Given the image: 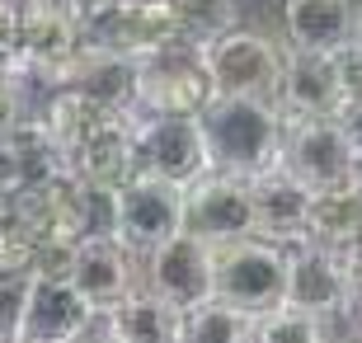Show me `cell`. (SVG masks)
I'll return each mask as SVG.
<instances>
[{"instance_id":"cell-1","label":"cell","mask_w":362,"mask_h":343,"mask_svg":"<svg viewBox=\"0 0 362 343\" xmlns=\"http://www.w3.org/2000/svg\"><path fill=\"white\" fill-rule=\"evenodd\" d=\"M202 118V136H207V156L212 170H230L255 179L269 165L282 160V141H287V118H282L278 99H250V94H212Z\"/></svg>"},{"instance_id":"cell-2","label":"cell","mask_w":362,"mask_h":343,"mask_svg":"<svg viewBox=\"0 0 362 343\" xmlns=\"http://www.w3.org/2000/svg\"><path fill=\"white\" fill-rule=\"evenodd\" d=\"M184 226H188V184H175L156 170H136L108 198V231L136 259H146L156 245L179 236Z\"/></svg>"},{"instance_id":"cell-3","label":"cell","mask_w":362,"mask_h":343,"mask_svg":"<svg viewBox=\"0 0 362 343\" xmlns=\"http://www.w3.org/2000/svg\"><path fill=\"white\" fill-rule=\"evenodd\" d=\"M202 66L212 76V94H250V99H278V80L287 47L259 33V28H226L212 42H202Z\"/></svg>"},{"instance_id":"cell-4","label":"cell","mask_w":362,"mask_h":343,"mask_svg":"<svg viewBox=\"0 0 362 343\" xmlns=\"http://www.w3.org/2000/svg\"><path fill=\"white\" fill-rule=\"evenodd\" d=\"M216 296L255 315L282 306L287 301V245L264 236L216 245Z\"/></svg>"},{"instance_id":"cell-5","label":"cell","mask_w":362,"mask_h":343,"mask_svg":"<svg viewBox=\"0 0 362 343\" xmlns=\"http://www.w3.org/2000/svg\"><path fill=\"white\" fill-rule=\"evenodd\" d=\"M85 47V28L66 0H24V42H19V76L62 90L76 52Z\"/></svg>"},{"instance_id":"cell-6","label":"cell","mask_w":362,"mask_h":343,"mask_svg":"<svg viewBox=\"0 0 362 343\" xmlns=\"http://www.w3.org/2000/svg\"><path fill=\"white\" fill-rule=\"evenodd\" d=\"M282 165L306 188H334L358 179V151L344 127V118H287V141H282Z\"/></svg>"},{"instance_id":"cell-7","label":"cell","mask_w":362,"mask_h":343,"mask_svg":"<svg viewBox=\"0 0 362 343\" xmlns=\"http://www.w3.org/2000/svg\"><path fill=\"white\" fill-rule=\"evenodd\" d=\"M146 287L179 310L216 296V245L184 226L146 254Z\"/></svg>"},{"instance_id":"cell-8","label":"cell","mask_w":362,"mask_h":343,"mask_svg":"<svg viewBox=\"0 0 362 343\" xmlns=\"http://www.w3.org/2000/svg\"><path fill=\"white\" fill-rule=\"evenodd\" d=\"M94 325H99V306L71 282V273L38 268L24 320H19V343H66L90 334Z\"/></svg>"},{"instance_id":"cell-9","label":"cell","mask_w":362,"mask_h":343,"mask_svg":"<svg viewBox=\"0 0 362 343\" xmlns=\"http://www.w3.org/2000/svg\"><path fill=\"white\" fill-rule=\"evenodd\" d=\"M136 151L141 170H156L175 184H193L212 170L198 113H136Z\"/></svg>"},{"instance_id":"cell-10","label":"cell","mask_w":362,"mask_h":343,"mask_svg":"<svg viewBox=\"0 0 362 343\" xmlns=\"http://www.w3.org/2000/svg\"><path fill=\"white\" fill-rule=\"evenodd\" d=\"M188 231H198L212 245H230V240L255 236V188L245 174L230 170H207L188 184Z\"/></svg>"},{"instance_id":"cell-11","label":"cell","mask_w":362,"mask_h":343,"mask_svg":"<svg viewBox=\"0 0 362 343\" xmlns=\"http://www.w3.org/2000/svg\"><path fill=\"white\" fill-rule=\"evenodd\" d=\"M85 38L108 42V47L132 52V57H156V52H170V47L188 42L175 0H113L94 19V28Z\"/></svg>"},{"instance_id":"cell-12","label":"cell","mask_w":362,"mask_h":343,"mask_svg":"<svg viewBox=\"0 0 362 343\" xmlns=\"http://www.w3.org/2000/svg\"><path fill=\"white\" fill-rule=\"evenodd\" d=\"M212 99V76L193 42L141 57V104L136 113H202Z\"/></svg>"},{"instance_id":"cell-13","label":"cell","mask_w":362,"mask_h":343,"mask_svg":"<svg viewBox=\"0 0 362 343\" xmlns=\"http://www.w3.org/2000/svg\"><path fill=\"white\" fill-rule=\"evenodd\" d=\"M278 108L282 118H344V80H339L334 52H310V47H287L278 80Z\"/></svg>"},{"instance_id":"cell-14","label":"cell","mask_w":362,"mask_h":343,"mask_svg":"<svg viewBox=\"0 0 362 343\" xmlns=\"http://www.w3.org/2000/svg\"><path fill=\"white\" fill-rule=\"evenodd\" d=\"M287 301L315 315H339L349 301V250H329L315 240L287 245Z\"/></svg>"},{"instance_id":"cell-15","label":"cell","mask_w":362,"mask_h":343,"mask_svg":"<svg viewBox=\"0 0 362 343\" xmlns=\"http://www.w3.org/2000/svg\"><path fill=\"white\" fill-rule=\"evenodd\" d=\"M132 264H136V254L104 226V231H90V236H81L76 245H71L66 273H71V282L104 310V306H113L118 296H127V291L136 287V268Z\"/></svg>"},{"instance_id":"cell-16","label":"cell","mask_w":362,"mask_h":343,"mask_svg":"<svg viewBox=\"0 0 362 343\" xmlns=\"http://www.w3.org/2000/svg\"><path fill=\"white\" fill-rule=\"evenodd\" d=\"M62 85L90 94V99H99V104H108V108L136 113V104H141V57L85 38V47L76 52V62H71Z\"/></svg>"},{"instance_id":"cell-17","label":"cell","mask_w":362,"mask_h":343,"mask_svg":"<svg viewBox=\"0 0 362 343\" xmlns=\"http://www.w3.org/2000/svg\"><path fill=\"white\" fill-rule=\"evenodd\" d=\"M250 188H255V221H259L255 236L278 240V245H301L306 240V216H310V193L315 188H306L282 160L269 165L264 174H255Z\"/></svg>"},{"instance_id":"cell-18","label":"cell","mask_w":362,"mask_h":343,"mask_svg":"<svg viewBox=\"0 0 362 343\" xmlns=\"http://www.w3.org/2000/svg\"><path fill=\"white\" fill-rule=\"evenodd\" d=\"M94 330L118 343H179L184 339V310L156 296L151 287H132L127 296L99 310Z\"/></svg>"},{"instance_id":"cell-19","label":"cell","mask_w":362,"mask_h":343,"mask_svg":"<svg viewBox=\"0 0 362 343\" xmlns=\"http://www.w3.org/2000/svg\"><path fill=\"white\" fill-rule=\"evenodd\" d=\"M358 33V14L349 0H282V38L287 47L334 52Z\"/></svg>"},{"instance_id":"cell-20","label":"cell","mask_w":362,"mask_h":343,"mask_svg":"<svg viewBox=\"0 0 362 343\" xmlns=\"http://www.w3.org/2000/svg\"><path fill=\"white\" fill-rule=\"evenodd\" d=\"M306 240L329 245V250H358L362 245V174L349 184L310 193Z\"/></svg>"},{"instance_id":"cell-21","label":"cell","mask_w":362,"mask_h":343,"mask_svg":"<svg viewBox=\"0 0 362 343\" xmlns=\"http://www.w3.org/2000/svg\"><path fill=\"white\" fill-rule=\"evenodd\" d=\"M5 146H10L19 188H42V184H52V179H62V174L71 170L66 146L52 136V127L42 122V113H28V118L5 136Z\"/></svg>"},{"instance_id":"cell-22","label":"cell","mask_w":362,"mask_h":343,"mask_svg":"<svg viewBox=\"0 0 362 343\" xmlns=\"http://www.w3.org/2000/svg\"><path fill=\"white\" fill-rule=\"evenodd\" d=\"M255 325H259L255 310L230 306L221 296H207V301L184 310V343H240V339H255Z\"/></svg>"},{"instance_id":"cell-23","label":"cell","mask_w":362,"mask_h":343,"mask_svg":"<svg viewBox=\"0 0 362 343\" xmlns=\"http://www.w3.org/2000/svg\"><path fill=\"white\" fill-rule=\"evenodd\" d=\"M329 334H349V320L315 315V310L292 306V301L264 310L255 325V339H264V343H315V339H329Z\"/></svg>"},{"instance_id":"cell-24","label":"cell","mask_w":362,"mask_h":343,"mask_svg":"<svg viewBox=\"0 0 362 343\" xmlns=\"http://www.w3.org/2000/svg\"><path fill=\"white\" fill-rule=\"evenodd\" d=\"M33 277H38V259L0 254V339H19V320H24Z\"/></svg>"},{"instance_id":"cell-25","label":"cell","mask_w":362,"mask_h":343,"mask_svg":"<svg viewBox=\"0 0 362 343\" xmlns=\"http://www.w3.org/2000/svg\"><path fill=\"white\" fill-rule=\"evenodd\" d=\"M179 19H184V38L193 47L212 42L216 33L235 28V14H240V0H175Z\"/></svg>"},{"instance_id":"cell-26","label":"cell","mask_w":362,"mask_h":343,"mask_svg":"<svg viewBox=\"0 0 362 343\" xmlns=\"http://www.w3.org/2000/svg\"><path fill=\"white\" fill-rule=\"evenodd\" d=\"M19 42H24V0H0V66L19 71Z\"/></svg>"},{"instance_id":"cell-27","label":"cell","mask_w":362,"mask_h":343,"mask_svg":"<svg viewBox=\"0 0 362 343\" xmlns=\"http://www.w3.org/2000/svg\"><path fill=\"white\" fill-rule=\"evenodd\" d=\"M334 62H339V80H344V99H349V108H358L362 104V28L344 47H334Z\"/></svg>"},{"instance_id":"cell-28","label":"cell","mask_w":362,"mask_h":343,"mask_svg":"<svg viewBox=\"0 0 362 343\" xmlns=\"http://www.w3.org/2000/svg\"><path fill=\"white\" fill-rule=\"evenodd\" d=\"M19 71H0V136H10L19 122L28 118V104H24V85H19Z\"/></svg>"},{"instance_id":"cell-29","label":"cell","mask_w":362,"mask_h":343,"mask_svg":"<svg viewBox=\"0 0 362 343\" xmlns=\"http://www.w3.org/2000/svg\"><path fill=\"white\" fill-rule=\"evenodd\" d=\"M344 320H349V334L362 330V245L349 250V301H344Z\"/></svg>"},{"instance_id":"cell-30","label":"cell","mask_w":362,"mask_h":343,"mask_svg":"<svg viewBox=\"0 0 362 343\" xmlns=\"http://www.w3.org/2000/svg\"><path fill=\"white\" fill-rule=\"evenodd\" d=\"M344 127H349V136H353V151H358V170H362V104L344 113Z\"/></svg>"},{"instance_id":"cell-31","label":"cell","mask_w":362,"mask_h":343,"mask_svg":"<svg viewBox=\"0 0 362 343\" xmlns=\"http://www.w3.org/2000/svg\"><path fill=\"white\" fill-rule=\"evenodd\" d=\"M19 179H14V160H10V146H5V136H0V188H14Z\"/></svg>"},{"instance_id":"cell-32","label":"cell","mask_w":362,"mask_h":343,"mask_svg":"<svg viewBox=\"0 0 362 343\" xmlns=\"http://www.w3.org/2000/svg\"><path fill=\"white\" fill-rule=\"evenodd\" d=\"M353 5V14H358V28H362V0H349Z\"/></svg>"}]
</instances>
